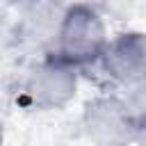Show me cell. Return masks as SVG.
I'll return each mask as SVG.
<instances>
[{"instance_id":"obj_6","label":"cell","mask_w":146,"mask_h":146,"mask_svg":"<svg viewBox=\"0 0 146 146\" xmlns=\"http://www.w3.org/2000/svg\"><path fill=\"white\" fill-rule=\"evenodd\" d=\"M135 146H146V123L139 128V135H137V141H135Z\"/></svg>"},{"instance_id":"obj_4","label":"cell","mask_w":146,"mask_h":146,"mask_svg":"<svg viewBox=\"0 0 146 146\" xmlns=\"http://www.w3.org/2000/svg\"><path fill=\"white\" fill-rule=\"evenodd\" d=\"M98 64L121 89L146 82V32L128 30L116 34L110 39Z\"/></svg>"},{"instance_id":"obj_3","label":"cell","mask_w":146,"mask_h":146,"mask_svg":"<svg viewBox=\"0 0 146 146\" xmlns=\"http://www.w3.org/2000/svg\"><path fill=\"white\" fill-rule=\"evenodd\" d=\"M78 91V68L57 55H46L39 59L23 84V94L36 110H62Z\"/></svg>"},{"instance_id":"obj_2","label":"cell","mask_w":146,"mask_h":146,"mask_svg":"<svg viewBox=\"0 0 146 146\" xmlns=\"http://www.w3.org/2000/svg\"><path fill=\"white\" fill-rule=\"evenodd\" d=\"M139 128L123 98L114 94L96 96L82 110V132L91 146H135Z\"/></svg>"},{"instance_id":"obj_5","label":"cell","mask_w":146,"mask_h":146,"mask_svg":"<svg viewBox=\"0 0 146 146\" xmlns=\"http://www.w3.org/2000/svg\"><path fill=\"white\" fill-rule=\"evenodd\" d=\"M121 98H123L125 107L130 110V114L137 119V123L144 125V123H146V82L123 89Z\"/></svg>"},{"instance_id":"obj_1","label":"cell","mask_w":146,"mask_h":146,"mask_svg":"<svg viewBox=\"0 0 146 146\" xmlns=\"http://www.w3.org/2000/svg\"><path fill=\"white\" fill-rule=\"evenodd\" d=\"M107 43V27L98 9H94L91 5L64 7L52 55L78 68L87 64H98Z\"/></svg>"},{"instance_id":"obj_7","label":"cell","mask_w":146,"mask_h":146,"mask_svg":"<svg viewBox=\"0 0 146 146\" xmlns=\"http://www.w3.org/2000/svg\"><path fill=\"white\" fill-rule=\"evenodd\" d=\"M5 144V130H2V125H0V146Z\"/></svg>"}]
</instances>
